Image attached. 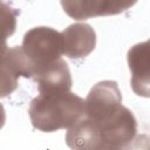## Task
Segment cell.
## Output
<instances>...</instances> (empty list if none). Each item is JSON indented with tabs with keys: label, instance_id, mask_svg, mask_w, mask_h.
<instances>
[{
	"label": "cell",
	"instance_id": "obj_10",
	"mask_svg": "<svg viewBox=\"0 0 150 150\" xmlns=\"http://www.w3.org/2000/svg\"><path fill=\"white\" fill-rule=\"evenodd\" d=\"M64 139L71 150H101L105 146L98 125L86 116L68 129Z\"/></svg>",
	"mask_w": 150,
	"mask_h": 150
},
{
	"label": "cell",
	"instance_id": "obj_9",
	"mask_svg": "<svg viewBox=\"0 0 150 150\" xmlns=\"http://www.w3.org/2000/svg\"><path fill=\"white\" fill-rule=\"evenodd\" d=\"M63 54L70 59L88 56L96 46V33L88 23H73L61 32Z\"/></svg>",
	"mask_w": 150,
	"mask_h": 150
},
{
	"label": "cell",
	"instance_id": "obj_2",
	"mask_svg": "<svg viewBox=\"0 0 150 150\" xmlns=\"http://www.w3.org/2000/svg\"><path fill=\"white\" fill-rule=\"evenodd\" d=\"M21 48L35 70L61 59L63 54L62 35L52 27H34L23 35Z\"/></svg>",
	"mask_w": 150,
	"mask_h": 150
},
{
	"label": "cell",
	"instance_id": "obj_11",
	"mask_svg": "<svg viewBox=\"0 0 150 150\" xmlns=\"http://www.w3.org/2000/svg\"><path fill=\"white\" fill-rule=\"evenodd\" d=\"M101 150H134L132 143L129 145H124V146H112V145H105L103 146Z\"/></svg>",
	"mask_w": 150,
	"mask_h": 150
},
{
	"label": "cell",
	"instance_id": "obj_7",
	"mask_svg": "<svg viewBox=\"0 0 150 150\" xmlns=\"http://www.w3.org/2000/svg\"><path fill=\"white\" fill-rule=\"evenodd\" d=\"M33 79L38 83L40 94L67 93L70 91L73 86L69 67L63 59L36 68L33 73Z\"/></svg>",
	"mask_w": 150,
	"mask_h": 150
},
{
	"label": "cell",
	"instance_id": "obj_8",
	"mask_svg": "<svg viewBox=\"0 0 150 150\" xmlns=\"http://www.w3.org/2000/svg\"><path fill=\"white\" fill-rule=\"evenodd\" d=\"M134 5L135 2H117L108 0L61 1L63 11L75 20H86L94 16L120 14Z\"/></svg>",
	"mask_w": 150,
	"mask_h": 150
},
{
	"label": "cell",
	"instance_id": "obj_4",
	"mask_svg": "<svg viewBox=\"0 0 150 150\" xmlns=\"http://www.w3.org/2000/svg\"><path fill=\"white\" fill-rule=\"evenodd\" d=\"M34 67L23 53L22 48L14 46L6 48L1 53V97L12 94L18 87V79L33 77Z\"/></svg>",
	"mask_w": 150,
	"mask_h": 150
},
{
	"label": "cell",
	"instance_id": "obj_6",
	"mask_svg": "<svg viewBox=\"0 0 150 150\" xmlns=\"http://www.w3.org/2000/svg\"><path fill=\"white\" fill-rule=\"evenodd\" d=\"M104 144L124 146L134 142L137 134V122L134 114L124 105L105 123L98 125Z\"/></svg>",
	"mask_w": 150,
	"mask_h": 150
},
{
	"label": "cell",
	"instance_id": "obj_1",
	"mask_svg": "<svg viewBox=\"0 0 150 150\" xmlns=\"http://www.w3.org/2000/svg\"><path fill=\"white\" fill-rule=\"evenodd\" d=\"M32 125L43 132L69 129L86 116V101L67 91L40 94L34 97L28 109Z\"/></svg>",
	"mask_w": 150,
	"mask_h": 150
},
{
	"label": "cell",
	"instance_id": "obj_12",
	"mask_svg": "<svg viewBox=\"0 0 150 150\" xmlns=\"http://www.w3.org/2000/svg\"><path fill=\"white\" fill-rule=\"evenodd\" d=\"M149 150H150V146H149Z\"/></svg>",
	"mask_w": 150,
	"mask_h": 150
},
{
	"label": "cell",
	"instance_id": "obj_3",
	"mask_svg": "<svg viewBox=\"0 0 150 150\" xmlns=\"http://www.w3.org/2000/svg\"><path fill=\"white\" fill-rule=\"evenodd\" d=\"M86 101V117L101 125L114 117L122 108V95L115 81L97 82L90 89Z\"/></svg>",
	"mask_w": 150,
	"mask_h": 150
},
{
	"label": "cell",
	"instance_id": "obj_5",
	"mask_svg": "<svg viewBox=\"0 0 150 150\" xmlns=\"http://www.w3.org/2000/svg\"><path fill=\"white\" fill-rule=\"evenodd\" d=\"M127 60L131 89L138 96L150 97V39L134 45L128 50Z\"/></svg>",
	"mask_w": 150,
	"mask_h": 150
}]
</instances>
